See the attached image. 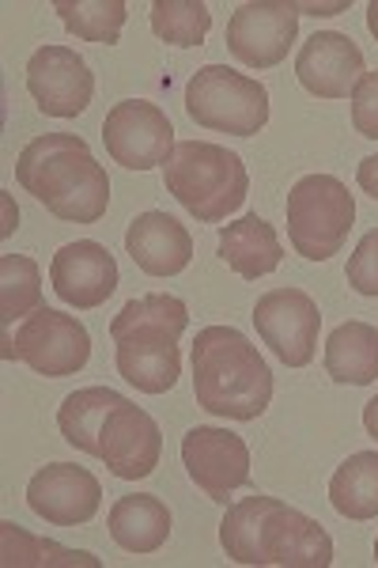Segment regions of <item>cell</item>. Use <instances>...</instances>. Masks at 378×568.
<instances>
[{
    "instance_id": "32",
    "label": "cell",
    "mask_w": 378,
    "mask_h": 568,
    "mask_svg": "<svg viewBox=\"0 0 378 568\" xmlns=\"http://www.w3.org/2000/svg\"><path fill=\"white\" fill-rule=\"evenodd\" d=\"M356 182H359V190H364L367 197L378 201V155H367V160H359Z\"/></svg>"
},
{
    "instance_id": "23",
    "label": "cell",
    "mask_w": 378,
    "mask_h": 568,
    "mask_svg": "<svg viewBox=\"0 0 378 568\" xmlns=\"http://www.w3.org/2000/svg\"><path fill=\"white\" fill-rule=\"evenodd\" d=\"M329 504L356 524L378 516V452H356L337 466L329 478Z\"/></svg>"
},
{
    "instance_id": "30",
    "label": "cell",
    "mask_w": 378,
    "mask_h": 568,
    "mask_svg": "<svg viewBox=\"0 0 378 568\" xmlns=\"http://www.w3.org/2000/svg\"><path fill=\"white\" fill-rule=\"evenodd\" d=\"M345 277L359 292V296H378V227H375V232H367L364 240L356 243Z\"/></svg>"
},
{
    "instance_id": "25",
    "label": "cell",
    "mask_w": 378,
    "mask_h": 568,
    "mask_svg": "<svg viewBox=\"0 0 378 568\" xmlns=\"http://www.w3.org/2000/svg\"><path fill=\"white\" fill-rule=\"evenodd\" d=\"M53 12L61 16L64 31L76 34V39L114 45L122 39L129 8H125V0H58Z\"/></svg>"
},
{
    "instance_id": "13",
    "label": "cell",
    "mask_w": 378,
    "mask_h": 568,
    "mask_svg": "<svg viewBox=\"0 0 378 568\" xmlns=\"http://www.w3.org/2000/svg\"><path fill=\"white\" fill-rule=\"evenodd\" d=\"M163 455V433L133 402H122L114 414L106 417L103 436H99V459L106 463V470L122 481H141L147 474H155Z\"/></svg>"
},
{
    "instance_id": "8",
    "label": "cell",
    "mask_w": 378,
    "mask_h": 568,
    "mask_svg": "<svg viewBox=\"0 0 378 568\" xmlns=\"http://www.w3.org/2000/svg\"><path fill=\"white\" fill-rule=\"evenodd\" d=\"M254 326L273 356L288 368H307L318 353L321 311L303 288H273L254 304Z\"/></svg>"
},
{
    "instance_id": "11",
    "label": "cell",
    "mask_w": 378,
    "mask_h": 568,
    "mask_svg": "<svg viewBox=\"0 0 378 568\" xmlns=\"http://www.w3.org/2000/svg\"><path fill=\"white\" fill-rule=\"evenodd\" d=\"M27 91L50 118H76L91 106L95 77L88 61L69 45H42L27 61Z\"/></svg>"
},
{
    "instance_id": "29",
    "label": "cell",
    "mask_w": 378,
    "mask_h": 568,
    "mask_svg": "<svg viewBox=\"0 0 378 568\" xmlns=\"http://www.w3.org/2000/svg\"><path fill=\"white\" fill-rule=\"evenodd\" d=\"M141 326H160V329H171V334H186L190 326V311L182 304L178 296H167V292H152V296H141V300H129V304L118 311L114 323H110V337H122L129 329H141Z\"/></svg>"
},
{
    "instance_id": "5",
    "label": "cell",
    "mask_w": 378,
    "mask_h": 568,
    "mask_svg": "<svg viewBox=\"0 0 378 568\" xmlns=\"http://www.w3.org/2000/svg\"><path fill=\"white\" fill-rule=\"evenodd\" d=\"M186 114L212 133L254 136L269 125V91L227 65H205L186 84Z\"/></svg>"
},
{
    "instance_id": "2",
    "label": "cell",
    "mask_w": 378,
    "mask_h": 568,
    "mask_svg": "<svg viewBox=\"0 0 378 568\" xmlns=\"http://www.w3.org/2000/svg\"><path fill=\"white\" fill-rule=\"evenodd\" d=\"M193 398L212 417L257 420L273 402V372L235 326H205L193 342Z\"/></svg>"
},
{
    "instance_id": "7",
    "label": "cell",
    "mask_w": 378,
    "mask_h": 568,
    "mask_svg": "<svg viewBox=\"0 0 378 568\" xmlns=\"http://www.w3.org/2000/svg\"><path fill=\"white\" fill-rule=\"evenodd\" d=\"M103 144L110 160L125 171H152L163 168L174 152V125L155 103L147 99H122L106 110Z\"/></svg>"
},
{
    "instance_id": "31",
    "label": "cell",
    "mask_w": 378,
    "mask_h": 568,
    "mask_svg": "<svg viewBox=\"0 0 378 568\" xmlns=\"http://www.w3.org/2000/svg\"><path fill=\"white\" fill-rule=\"evenodd\" d=\"M353 125L359 136L378 141V69L364 72V80L353 91Z\"/></svg>"
},
{
    "instance_id": "4",
    "label": "cell",
    "mask_w": 378,
    "mask_h": 568,
    "mask_svg": "<svg viewBox=\"0 0 378 568\" xmlns=\"http://www.w3.org/2000/svg\"><path fill=\"white\" fill-rule=\"evenodd\" d=\"M356 201L334 175H303L288 194V240L307 262H329L348 243Z\"/></svg>"
},
{
    "instance_id": "24",
    "label": "cell",
    "mask_w": 378,
    "mask_h": 568,
    "mask_svg": "<svg viewBox=\"0 0 378 568\" xmlns=\"http://www.w3.org/2000/svg\"><path fill=\"white\" fill-rule=\"evenodd\" d=\"M39 307H45L39 262L27 254H4L0 258V337L12 334Z\"/></svg>"
},
{
    "instance_id": "15",
    "label": "cell",
    "mask_w": 378,
    "mask_h": 568,
    "mask_svg": "<svg viewBox=\"0 0 378 568\" xmlns=\"http://www.w3.org/2000/svg\"><path fill=\"white\" fill-rule=\"evenodd\" d=\"M50 281L58 300H64L69 307L76 311L103 307L118 288V262L103 243L80 240L53 254Z\"/></svg>"
},
{
    "instance_id": "12",
    "label": "cell",
    "mask_w": 378,
    "mask_h": 568,
    "mask_svg": "<svg viewBox=\"0 0 378 568\" xmlns=\"http://www.w3.org/2000/svg\"><path fill=\"white\" fill-rule=\"evenodd\" d=\"M27 504L53 527H84L103 504V485L84 466L50 463L27 481Z\"/></svg>"
},
{
    "instance_id": "34",
    "label": "cell",
    "mask_w": 378,
    "mask_h": 568,
    "mask_svg": "<svg viewBox=\"0 0 378 568\" xmlns=\"http://www.w3.org/2000/svg\"><path fill=\"white\" fill-rule=\"evenodd\" d=\"M367 31H371L375 39H378V0H371V4H367Z\"/></svg>"
},
{
    "instance_id": "18",
    "label": "cell",
    "mask_w": 378,
    "mask_h": 568,
    "mask_svg": "<svg viewBox=\"0 0 378 568\" xmlns=\"http://www.w3.org/2000/svg\"><path fill=\"white\" fill-rule=\"evenodd\" d=\"M125 254L147 277H178L193 258V240L178 220L152 209L125 227Z\"/></svg>"
},
{
    "instance_id": "26",
    "label": "cell",
    "mask_w": 378,
    "mask_h": 568,
    "mask_svg": "<svg viewBox=\"0 0 378 568\" xmlns=\"http://www.w3.org/2000/svg\"><path fill=\"white\" fill-rule=\"evenodd\" d=\"M273 497L257 493V497H243L227 508V516L219 519V546L224 554L238 565H257L262 568V519Z\"/></svg>"
},
{
    "instance_id": "27",
    "label": "cell",
    "mask_w": 378,
    "mask_h": 568,
    "mask_svg": "<svg viewBox=\"0 0 378 568\" xmlns=\"http://www.w3.org/2000/svg\"><path fill=\"white\" fill-rule=\"evenodd\" d=\"M152 31L160 42L190 50V45H205L212 31V12L201 0H155L152 4Z\"/></svg>"
},
{
    "instance_id": "28",
    "label": "cell",
    "mask_w": 378,
    "mask_h": 568,
    "mask_svg": "<svg viewBox=\"0 0 378 568\" xmlns=\"http://www.w3.org/2000/svg\"><path fill=\"white\" fill-rule=\"evenodd\" d=\"M0 542H4V549H0V561H4L8 568H23V565H84V568H99V557L84 554V549H64L58 542H45V538H34L27 535L23 527L16 524H0Z\"/></svg>"
},
{
    "instance_id": "3",
    "label": "cell",
    "mask_w": 378,
    "mask_h": 568,
    "mask_svg": "<svg viewBox=\"0 0 378 568\" xmlns=\"http://www.w3.org/2000/svg\"><path fill=\"white\" fill-rule=\"evenodd\" d=\"M163 186L201 224H219L243 209L251 194V175H246V163L224 144L178 141L171 160L163 163Z\"/></svg>"
},
{
    "instance_id": "35",
    "label": "cell",
    "mask_w": 378,
    "mask_h": 568,
    "mask_svg": "<svg viewBox=\"0 0 378 568\" xmlns=\"http://www.w3.org/2000/svg\"><path fill=\"white\" fill-rule=\"evenodd\" d=\"M375 565H378V538H375Z\"/></svg>"
},
{
    "instance_id": "19",
    "label": "cell",
    "mask_w": 378,
    "mask_h": 568,
    "mask_svg": "<svg viewBox=\"0 0 378 568\" xmlns=\"http://www.w3.org/2000/svg\"><path fill=\"white\" fill-rule=\"evenodd\" d=\"M219 258L243 281H257V277H269L273 270H280L284 246L276 240V227L269 220L246 213L243 220H235V224H227L219 232Z\"/></svg>"
},
{
    "instance_id": "21",
    "label": "cell",
    "mask_w": 378,
    "mask_h": 568,
    "mask_svg": "<svg viewBox=\"0 0 378 568\" xmlns=\"http://www.w3.org/2000/svg\"><path fill=\"white\" fill-rule=\"evenodd\" d=\"M326 372L345 387H367L378 379V326L371 323H340L326 337Z\"/></svg>"
},
{
    "instance_id": "1",
    "label": "cell",
    "mask_w": 378,
    "mask_h": 568,
    "mask_svg": "<svg viewBox=\"0 0 378 568\" xmlns=\"http://www.w3.org/2000/svg\"><path fill=\"white\" fill-rule=\"evenodd\" d=\"M16 182L64 224H99L110 209L106 168L76 133H42L20 152Z\"/></svg>"
},
{
    "instance_id": "16",
    "label": "cell",
    "mask_w": 378,
    "mask_h": 568,
    "mask_svg": "<svg viewBox=\"0 0 378 568\" xmlns=\"http://www.w3.org/2000/svg\"><path fill=\"white\" fill-rule=\"evenodd\" d=\"M364 50L340 31H318L303 42L295 77L318 99H345L364 80Z\"/></svg>"
},
{
    "instance_id": "20",
    "label": "cell",
    "mask_w": 378,
    "mask_h": 568,
    "mask_svg": "<svg viewBox=\"0 0 378 568\" xmlns=\"http://www.w3.org/2000/svg\"><path fill=\"white\" fill-rule=\"evenodd\" d=\"M106 527L125 554H155L171 538V508L152 493H133L110 508Z\"/></svg>"
},
{
    "instance_id": "9",
    "label": "cell",
    "mask_w": 378,
    "mask_h": 568,
    "mask_svg": "<svg viewBox=\"0 0 378 568\" xmlns=\"http://www.w3.org/2000/svg\"><path fill=\"white\" fill-rule=\"evenodd\" d=\"M295 34H299V8L288 0H257V4H238L227 20V50L246 69H273L288 58Z\"/></svg>"
},
{
    "instance_id": "22",
    "label": "cell",
    "mask_w": 378,
    "mask_h": 568,
    "mask_svg": "<svg viewBox=\"0 0 378 568\" xmlns=\"http://www.w3.org/2000/svg\"><path fill=\"white\" fill-rule=\"evenodd\" d=\"M122 394L110 390V387H84V390H72L69 398L61 402L58 409V428L61 436L69 439L76 452L95 455L99 459V436H103L106 417L122 406Z\"/></svg>"
},
{
    "instance_id": "33",
    "label": "cell",
    "mask_w": 378,
    "mask_h": 568,
    "mask_svg": "<svg viewBox=\"0 0 378 568\" xmlns=\"http://www.w3.org/2000/svg\"><path fill=\"white\" fill-rule=\"evenodd\" d=\"M364 428H367V436L378 439V394L364 406Z\"/></svg>"
},
{
    "instance_id": "14",
    "label": "cell",
    "mask_w": 378,
    "mask_h": 568,
    "mask_svg": "<svg viewBox=\"0 0 378 568\" xmlns=\"http://www.w3.org/2000/svg\"><path fill=\"white\" fill-rule=\"evenodd\" d=\"M329 561H334V538L326 535V527L273 497L262 519V568H326Z\"/></svg>"
},
{
    "instance_id": "10",
    "label": "cell",
    "mask_w": 378,
    "mask_h": 568,
    "mask_svg": "<svg viewBox=\"0 0 378 568\" xmlns=\"http://www.w3.org/2000/svg\"><path fill=\"white\" fill-rule=\"evenodd\" d=\"M182 463L208 500H224L251 481V447L227 428L197 425L182 436Z\"/></svg>"
},
{
    "instance_id": "17",
    "label": "cell",
    "mask_w": 378,
    "mask_h": 568,
    "mask_svg": "<svg viewBox=\"0 0 378 568\" xmlns=\"http://www.w3.org/2000/svg\"><path fill=\"white\" fill-rule=\"evenodd\" d=\"M118 342V372L125 383H133L144 394H167L182 375V353H178V334L160 326H141L129 334L114 337Z\"/></svg>"
},
{
    "instance_id": "6",
    "label": "cell",
    "mask_w": 378,
    "mask_h": 568,
    "mask_svg": "<svg viewBox=\"0 0 378 568\" xmlns=\"http://www.w3.org/2000/svg\"><path fill=\"white\" fill-rule=\"evenodd\" d=\"M4 361H23L34 375L45 379H64L88 368L91 361V334L76 315L39 307L23 318L12 334L0 337Z\"/></svg>"
}]
</instances>
